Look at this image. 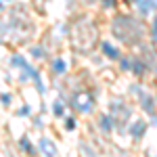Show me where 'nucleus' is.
Returning <instances> with one entry per match:
<instances>
[{"instance_id":"nucleus-1","label":"nucleus","mask_w":157,"mask_h":157,"mask_svg":"<svg viewBox=\"0 0 157 157\" xmlns=\"http://www.w3.org/2000/svg\"><path fill=\"white\" fill-rule=\"evenodd\" d=\"M40 145H42V149H44V153H48V155H52V153H54V151H52V145H51V142H46V140H42Z\"/></svg>"}]
</instances>
